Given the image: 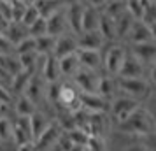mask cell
Masks as SVG:
<instances>
[{
  "mask_svg": "<svg viewBox=\"0 0 156 151\" xmlns=\"http://www.w3.org/2000/svg\"><path fill=\"white\" fill-rule=\"evenodd\" d=\"M116 127H118V130H119L121 134L146 137V135H153V134H154L156 123H154L153 113H151L149 109L139 106L125 121L119 123V125H116Z\"/></svg>",
  "mask_w": 156,
  "mask_h": 151,
  "instance_id": "6da1fadb",
  "label": "cell"
},
{
  "mask_svg": "<svg viewBox=\"0 0 156 151\" xmlns=\"http://www.w3.org/2000/svg\"><path fill=\"white\" fill-rule=\"evenodd\" d=\"M116 81H118V93L132 97L135 100H140V99L149 97L151 88H153V84L146 77H130V79H126V77H116Z\"/></svg>",
  "mask_w": 156,
  "mask_h": 151,
  "instance_id": "7a4b0ae2",
  "label": "cell"
},
{
  "mask_svg": "<svg viewBox=\"0 0 156 151\" xmlns=\"http://www.w3.org/2000/svg\"><path fill=\"white\" fill-rule=\"evenodd\" d=\"M126 53L128 49H125L123 44H109L107 49H102V67L107 72V76L116 77L119 74V69L126 58Z\"/></svg>",
  "mask_w": 156,
  "mask_h": 151,
  "instance_id": "3957f363",
  "label": "cell"
},
{
  "mask_svg": "<svg viewBox=\"0 0 156 151\" xmlns=\"http://www.w3.org/2000/svg\"><path fill=\"white\" fill-rule=\"evenodd\" d=\"M139 106H140L139 100H135V99H132V97H126V95H116L112 100L109 102V113H111V116H112L114 123L119 125V123L125 121Z\"/></svg>",
  "mask_w": 156,
  "mask_h": 151,
  "instance_id": "277c9868",
  "label": "cell"
},
{
  "mask_svg": "<svg viewBox=\"0 0 156 151\" xmlns=\"http://www.w3.org/2000/svg\"><path fill=\"white\" fill-rule=\"evenodd\" d=\"M79 95H81V92L72 83H60L58 84L56 104L62 106L63 109H67V111H70V113H76L77 109H81Z\"/></svg>",
  "mask_w": 156,
  "mask_h": 151,
  "instance_id": "5b68a950",
  "label": "cell"
},
{
  "mask_svg": "<svg viewBox=\"0 0 156 151\" xmlns=\"http://www.w3.org/2000/svg\"><path fill=\"white\" fill-rule=\"evenodd\" d=\"M98 79H100L98 70H90V69L81 67L72 77V84L77 88L81 93H95L97 86H98Z\"/></svg>",
  "mask_w": 156,
  "mask_h": 151,
  "instance_id": "8992f818",
  "label": "cell"
},
{
  "mask_svg": "<svg viewBox=\"0 0 156 151\" xmlns=\"http://www.w3.org/2000/svg\"><path fill=\"white\" fill-rule=\"evenodd\" d=\"M135 60H139L146 69L154 67L156 62V46L154 42H146V44H132V49L128 51Z\"/></svg>",
  "mask_w": 156,
  "mask_h": 151,
  "instance_id": "52a82bcc",
  "label": "cell"
},
{
  "mask_svg": "<svg viewBox=\"0 0 156 151\" xmlns=\"http://www.w3.org/2000/svg\"><path fill=\"white\" fill-rule=\"evenodd\" d=\"M79 104H81V109L86 113L105 114L109 111V100L100 97L98 93H81L79 95Z\"/></svg>",
  "mask_w": 156,
  "mask_h": 151,
  "instance_id": "ba28073f",
  "label": "cell"
},
{
  "mask_svg": "<svg viewBox=\"0 0 156 151\" xmlns=\"http://www.w3.org/2000/svg\"><path fill=\"white\" fill-rule=\"evenodd\" d=\"M126 41H130V44H146V42H154V28L147 27L146 23L135 20L132 28L128 32Z\"/></svg>",
  "mask_w": 156,
  "mask_h": 151,
  "instance_id": "9c48e42d",
  "label": "cell"
},
{
  "mask_svg": "<svg viewBox=\"0 0 156 151\" xmlns=\"http://www.w3.org/2000/svg\"><path fill=\"white\" fill-rule=\"evenodd\" d=\"M77 41V49H93V51H102L105 46L104 37L100 35L98 30H91V32H81L76 35Z\"/></svg>",
  "mask_w": 156,
  "mask_h": 151,
  "instance_id": "30bf717a",
  "label": "cell"
},
{
  "mask_svg": "<svg viewBox=\"0 0 156 151\" xmlns=\"http://www.w3.org/2000/svg\"><path fill=\"white\" fill-rule=\"evenodd\" d=\"M83 11L84 5L79 2H69L65 5V18H67V27L70 34L77 35L81 32V21H83Z\"/></svg>",
  "mask_w": 156,
  "mask_h": 151,
  "instance_id": "8fae6325",
  "label": "cell"
},
{
  "mask_svg": "<svg viewBox=\"0 0 156 151\" xmlns=\"http://www.w3.org/2000/svg\"><path fill=\"white\" fill-rule=\"evenodd\" d=\"M41 74H37L41 79L48 84V83H58L60 79V70H58V60L53 55L41 58V63H39Z\"/></svg>",
  "mask_w": 156,
  "mask_h": 151,
  "instance_id": "7c38bea8",
  "label": "cell"
},
{
  "mask_svg": "<svg viewBox=\"0 0 156 151\" xmlns=\"http://www.w3.org/2000/svg\"><path fill=\"white\" fill-rule=\"evenodd\" d=\"M60 137H62V128L58 127L56 123L51 121L49 125L44 128L42 134H41V135L34 141V144H35V148L39 151H46L48 148H51L53 144H56Z\"/></svg>",
  "mask_w": 156,
  "mask_h": 151,
  "instance_id": "4fadbf2b",
  "label": "cell"
},
{
  "mask_svg": "<svg viewBox=\"0 0 156 151\" xmlns=\"http://www.w3.org/2000/svg\"><path fill=\"white\" fill-rule=\"evenodd\" d=\"M77 51V41H76V34L65 32L62 35L56 37L55 42V49H53V56L55 58H62L65 55H72Z\"/></svg>",
  "mask_w": 156,
  "mask_h": 151,
  "instance_id": "5bb4252c",
  "label": "cell"
},
{
  "mask_svg": "<svg viewBox=\"0 0 156 151\" xmlns=\"http://www.w3.org/2000/svg\"><path fill=\"white\" fill-rule=\"evenodd\" d=\"M146 67L139 62V60H135L130 53H126V58H125V62L121 65L119 69V74L116 76V77H146Z\"/></svg>",
  "mask_w": 156,
  "mask_h": 151,
  "instance_id": "9a60e30c",
  "label": "cell"
},
{
  "mask_svg": "<svg viewBox=\"0 0 156 151\" xmlns=\"http://www.w3.org/2000/svg\"><path fill=\"white\" fill-rule=\"evenodd\" d=\"M46 30L53 37H58V35H62V34H65V32H69L67 18H65V7L46 18Z\"/></svg>",
  "mask_w": 156,
  "mask_h": 151,
  "instance_id": "2e32d148",
  "label": "cell"
},
{
  "mask_svg": "<svg viewBox=\"0 0 156 151\" xmlns=\"http://www.w3.org/2000/svg\"><path fill=\"white\" fill-rule=\"evenodd\" d=\"M79 60V65L90 69V70H98L102 67V51H93V49H77L76 51Z\"/></svg>",
  "mask_w": 156,
  "mask_h": 151,
  "instance_id": "e0dca14e",
  "label": "cell"
},
{
  "mask_svg": "<svg viewBox=\"0 0 156 151\" xmlns=\"http://www.w3.org/2000/svg\"><path fill=\"white\" fill-rule=\"evenodd\" d=\"M12 141H14L18 146L34 141V139H32V130H30L28 118H18V120L12 123Z\"/></svg>",
  "mask_w": 156,
  "mask_h": 151,
  "instance_id": "ac0fdd59",
  "label": "cell"
},
{
  "mask_svg": "<svg viewBox=\"0 0 156 151\" xmlns=\"http://www.w3.org/2000/svg\"><path fill=\"white\" fill-rule=\"evenodd\" d=\"M58 60V70H60V77H67V79H72L74 74L81 69L77 60V55L72 53V55H65L62 58H56Z\"/></svg>",
  "mask_w": 156,
  "mask_h": 151,
  "instance_id": "d6986e66",
  "label": "cell"
},
{
  "mask_svg": "<svg viewBox=\"0 0 156 151\" xmlns=\"http://www.w3.org/2000/svg\"><path fill=\"white\" fill-rule=\"evenodd\" d=\"M23 93L27 95L30 100H34L35 104H39V102L44 99V93H46V83H44L37 74H34V76L28 79L27 88L23 90Z\"/></svg>",
  "mask_w": 156,
  "mask_h": 151,
  "instance_id": "ffe728a7",
  "label": "cell"
},
{
  "mask_svg": "<svg viewBox=\"0 0 156 151\" xmlns=\"http://www.w3.org/2000/svg\"><path fill=\"white\" fill-rule=\"evenodd\" d=\"M95 93H98L100 97H104L105 100H112L118 93V81H116V77L114 76H100L98 79V86H97V92Z\"/></svg>",
  "mask_w": 156,
  "mask_h": 151,
  "instance_id": "44dd1931",
  "label": "cell"
},
{
  "mask_svg": "<svg viewBox=\"0 0 156 151\" xmlns=\"http://www.w3.org/2000/svg\"><path fill=\"white\" fill-rule=\"evenodd\" d=\"M12 107L18 118H28L37 111V104L34 100H30L25 93H20L16 99H12Z\"/></svg>",
  "mask_w": 156,
  "mask_h": 151,
  "instance_id": "7402d4cb",
  "label": "cell"
},
{
  "mask_svg": "<svg viewBox=\"0 0 156 151\" xmlns=\"http://www.w3.org/2000/svg\"><path fill=\"white\" fill-rule=\"evenodd\" d=\"M100 9L97 7H90L84 5L83 11V21H81V32H91V30H98V23H100ZM79 32V34H81Z\"/></svg>",
  "mask_w": 156,
  "mask_h": 151,
  "instance_id": "603a6c76",
  "label": "cell"
},
{
  "mask_svg": "<svg viewBox=\"0 0 156 151\" xmlns=\"http://www.w3.org/2000/svg\"><path fill=\"white\" fill-rule=\"evenodd\" d=\"M4 35L11 42V46L14 48L16 44H20L23 39L28 37V30L25 28L21 23H7V27L4 30Z\"/></svg>",
  "mask_w": 156,
  "mask_h": 151,
  "instance_id": "cb8c5ba5",
  "label": "cell"
},
{
  "mask_svg": "<svg viewBox=\"0 0 156 151\" xmlns=\"http://www.w3.org/2000/svg\"><path fill=\"white\" fill-rule=\"evenodd\" d=\"M28 121H30V130H32V139L35 141L37 137L44 132V128L51 123V120L44 114L42 111H39V109H37L32 116H28Z\"/></svg>",
  "mask_w": 156,
  "mask_h": 151,
  "instance_id": "d4e9b609",
  "label": "cell"
},
{
  "mask_svg": "<svg viewBox=\"0 0 156 151\" xmlns=\"http://www.w3.org/2000/svg\"><path fill=\"white\" fill-rule=\"evenodd\" d=\"M67 4H69L67 0H35L34 5L37 7V11L41 13L42 18H48V16H51L53 13L63 9Z\"/></svg>",
  "mask_w": 156,
  "mask_h": 151,
  "instance_id": "484cf974",
  "label": "cell"
},
{
  "mask_svg": "<svg viewBox=\"0 0 156 151\" xmlns=\"http://www.w3.org/2000/svg\"><path fill=\"white\" fill-rule=\"evenodd\" d=\"M133 18L128 14L126 11L123 13L121 16H118L116 20H114V32H116V39H126L128 32L132 28V25H133Z\"/></svg>",
  "mask_w": 156,
  "mask_h": 151,
  "instance_id": "4316f807",
  "label": "cell"
},
{
  "mask_svg": "<svg viewBox=\"0 0 156 151\" xmlns=\"http://www.w3.org/2000/svg\"><path fill=\"white\" fill-rule=\"evenodd\" d=\"M35 39V51L41 55V56H48V55H53V49H55V42H56V37L49 35V34H44L41 37H34Z\"/></svg>",
  "mask_w": 156,
  "mask_h": 151,
  "instance_id": "83f0119b",
  "label": "cell"
},
{
  "mask_svg": "<svg viewBox=\"0 0 156 151\" xmlns=\"http://www.w3.org/2000/svg\"><path fill=\"white\" fill-rule=\"evenodd\" d=\"M102 13V11H100ZM98 32L100 35L104 37L105 42H112L116 39V32H114V20L107 18V16H100V23H98Z\"/></svg>",
  "mask_w": 156,
  "mask_h": 151,
  "instance_id": "f1b7e54d",
  "label": "cell"
},
{
  "mask_svg": "<svg viewBox=\"0 0 156 151\" xmlns=\"http://www.w3.org/2000/svg\"><path fill=\"white\" fill-rule=\"evenodd\" d=\"M102 14L107 16V18H111V20H116L118 16H121L125 13V2H109L107 0L105 4L102 5Z\"/></svg>",
  "mask_w": 156,
  "mask_h": 151,
  "instance_id": "f546056e",
  "label": "cell"
},
{
  "mask_svg": "<svg viewBox=\"0 0 156 151\" xmlns=\"http://www.w3.org/2000/svg\"><path fill=\"white\" fill-rule=\"evenodd\" d=\"M84 148L88 151H107V141L104 135H88Z\"/></svg>",
  "mask_w": 156,
  "mask_h": 151,
  "instance_id": "4dcf8cb0",
  "label": "cell"
},
{
  "mask_svg": "<svg viewBox=\"0 0 156 151\" xmlns=\"http://www.w3.org/2000/svg\"><path fill=\"white\" fill-rule=\"evenodd\" d=\"M144 7H146V4H144L142 0H125V11H126L133 20H140Z\"/></svg>",
  "mask_w": 156,
  "mask_h": 151,
  "instance_id": "1f68e13d",
  "label": "cell"
},
{
  "mask_svg": "<svg viewBox=\"0 0 156 151\" xmlns=\"http://www.w3.org/2000/svg\"><path fill=\"white\" fill-rule=\"evenodd\" d=\"M39 18H41V13H39V11H37V7L32 4V5H27V9H25V13H23L20 23H21L25 28H28L30 25H32L34 21H37Z\"/></svg>",
  "mask_w": 156,
  "mask_h": 151,
  "instance_id": "d6a6232c",
  "label": "cell"
},
{
  "mask_svg": "<svg viewBox=\"0 0 156 151\" xmlns=\"http://www.w3.org/2000/svg\"><path fill=\"white\" fill-rule=\"evenodd\" d=\"M12 139V121L7 116H0V142Z\"/></svg>",
  "mask_w": 156,
  "mask_h": 151,
  "instance_id": "836d02e7",
  "label": "cell"
},
{
  "mask_svg": "<svg viewBox=\"0 0 156 151\" xmlns=\"http://www.w3.org/2000/svg\"><path fill=\"white\" fill-rule=\"evenodd\" d=\"M27 30H28L30 37H41V35H44V34H48V30H46V18L41 16V18H39L37 21L32 23Z\"/></svg>",
  "mask_w": 156,
  "mask_h": 151,
  "instance_id": "e575fe53",
  "label": "cell"
},
{
  "mask_svg": "<svg viewBox=\"0 0 156 151\" xmlns=\"http://www.w3.org/2000/svg\"><path fill=\"white\" fill-rule=\"evenodd\" d=\"M14 53L16 55H21V53H28V51H35V39L34 37H27V39H23L20 44H16L14 48Z\"/></svg>",
  "mask_w": 156,
  "mask_h": 151,
  "instance_id": "d590c367",
  "label": "cell"
},
{
  "mask_svg": "<svg viewBox=\"0 0 156 151\" xmlns=\"http://www.w3.org/2000/svg\"><path fill=\"white\" fill-rule=\"evenodd\" d=\"M12 4V2H11ZM7 2H0V18L5 23H12V7Z\"/></svg>",
  "mask_w": 156,
  "mask_h": 151,
  "instance_id": "8d00e7d4",
  "label": "cell"
},
{
  "mask_svg": "<svg viewBox=\"0 0 156 151\" xmlns=\"http://www.w3.org/2000/svg\"><path fill=\"white\" fill-rule=\"evenodd\" d=\"M12 93L9 92L7 88H4L2 84H0V104H7V106H11L12 104Z\"/></svg>",
  "mask_w": 156,
  "mask_h": 151,
  "instance_id": "74e56055",
  "label": "cell"
},
{
  "mask_svg": "<svg viewBox=\"0 0 156 151\" xmlns=\"http://www.w3.org/2000/svg\"><path fill=\"white\" fill-rule=\"evenodd\" d=\"M11 49H12V46H11V42H9L7 39H5V35H4V32H0V55H5V53H11Z\"/></svg>",
  "mask_w": 156,
  "mask_h": 151,
  "instance_id": "f35d334b",
  "label": "cell"
},
{
  "mask_svg": "<svg viewBox=\"0 0 156 151\" xmlns=\"http://www.w3.org/2000/svg\"><path fill=\"white\" fill-rule=\"evenodd\" d=\"M123 151H151V149H149V146L139 142V144H132V146H128V148H125Z\"/></svg>",
  "mask_w": 156,
  "mask_h": 151,
  "instance_id": "ab89813d",
  "label": "cell"
},
{
  "mask_svg": "<svg viewBox=\"0 0 156 151\" xmlns=\"http://www.w3.org/2000/svg\"><path fill=\"white\" fill-rule=\"evenodd\" d=\"M18 151H39V149L35 148L34 141H30V142H27V144H21V146H18Z\"/></svg>",
  "mask_w": 156,
  "mask_h": 151,
  "instance_id": "60d3db41",
  "label": "cell"
},
{
  "mask_svg": "<svg viewBox=\"0 0 156 151\" xmlns=\"http://www.w3.org/2000/svg\"><path fill=\"white\" fill-rule=\"evenodd\" d=\"M90 7H97V9H102V5L105 4L107 0H86Z\"/></svg>",
  "mask_w": 156,
  "mask_h": 151,
  "instance_id": "b9f144b4",
  "label": "cell"
},
{
  "mask_svg": "<svg viewBox=\"0 0 156 151\" xmlns=\"http://www.w3.org/2000/svg\"><path fill=\"white\" fill-rule=\"evenodd\" d=\"M5 27H7V23L0 18V32H4V30H5Z\"/></svg>",
  "mask_w": 156,
  "mask_h": 151,
  "instance_id": "7bdbcfd3",
  "label": "cell"
},
{
  "mask_svg": "<svg viewBox=\"0 0 156 151\" xmlns=\"http://www.w3.org/2000/svg\"><path fill=\"white\" fill-rule=\"evenodd\" d=\"M20 2H23L25 5H32V4H35V0H20Z\"/></svg>",
  "mask_w": 156,
  "mask_h": 151,
  "instance_id": "ee69618b",
  "label": "cell"
},
{
  "mask_svg": "<svg viewBox=\"0 0 156 151\" xmlns=\"http://www.w3.org/2000/svg\"><path fill=\"white\" fill-rule=\"evenodd\" d=\"M0 2H7V4H11V2H14V0H0Z\"/></svg>",
  "mask_w": 156,
  "mask_h": 151,
  "instance_id": "f6af8a7d",
  "label": "cell"
},
{
  "mask_svg": "<svg viewBox=\"0 0 156 151\" xmlns=\"http://www.w3.org/2000/svg\"><path fill=\"white\" fill-rule=\"evenodd\" d=\"M109 2H125V0H109Z\"/></svg>",
  "mask_w": 156,
  "mask_h": 151,
  "instance_id": "bcb514c9",
  "label": "cell"
},
{
  "mask_svg": "<svg viewBox=\"0 0 156 151\" xmlns=\"http://www.w3.org/2000/svg\"><path fill=\"white\" fill-rule=\"evenodd\" d=\"M83 151H88V149H86V148H83Z\"/></svg>",
  "mask_w": 156,
  "mask_h": 151,
  "instance_id": "7dc6e473",
  "label": "cell"
},
{
  "mask_svg": "<svg viewBox=\"0 0 156 151\" xmlns=\"http://www.w3.org/2000/svg\"><path fill=\"white\" fill-rule=\"evenodd\" d=\"M0 106H2V104H0Z\"/></svg>",
  "mask_w": 156,
  "mask_h": 151,
  "instance_id": "c3c4849f",
  "label": "cell"
}]
</instances>
